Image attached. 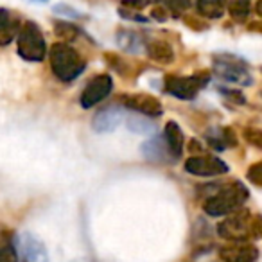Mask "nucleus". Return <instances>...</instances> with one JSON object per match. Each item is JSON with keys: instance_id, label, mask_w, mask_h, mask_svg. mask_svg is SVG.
<instances>
[{"instance_id": "2eb2a0df", "label": "nucleus", "mask_w": 262, "mask_h": 262, "mask_svg": "<svg viewBox=\"0 0 262 262\" xmlns=\"http://www.w3.org/2000/svg\"><path fill=\"white\" fill-rule=\"evenodd\" d=\"M18 29H20L18 18L11 16V13L8 9L0 8V47H6L18 34Z\"/></svg>"}, {"instance_id": "bb28decb", "label": "nucleus", "mask_w": 262, "mask_h": 262, "mask_svg": "<svg viewBox=\"0 0 262 262\" xmlns=\"http://www.w3.org/2000/svg\"><path fill=\"white\" fill-rule=\"evenodd\" d=\"M153 0H124L122 2V8H127L131 11H135V9H142L146 6H149Z\"/></svg>"}, {"instance_id": "f8f14e48", "label": "nucleus", "mask_w": 262, "mask_h": 262, "mask_svg": "<svg viewBox=\"0 0 262 262\" xmlns=\"http://www.w3.org/2000/svg\"><path fill=\"white\" fill-rule=\"evenodd\" d=\"M122 122V112L119 106H108L102 108L95 113L94 120H92V127L97 133H112L113 129L119 127V124Z\"/></svg>"}, {"instance_id": "6e6552de", "label": "nucleus", "mask_w": 262, "mask_h": 262, "mask_svg": "<svg viewBox=\"0 0 262 262\" xmlns=\"http://www.w3.org/2000/svg\"><path fill=\"white\" fill-rule=\"evenodd\" d=\"M113 90V81L108 74H99L95 76L90 83L84 86L83 94H81V106L83 108H92L97 102H101L102 99H106Z\"/></svg>"}, {"instance_id": "aec40b11", "label": "nucleus", "mask_w": 262, "mask_h": 262, "mask_svg": "<svg viewBox=\"0 0 262 262\" xmlns=\"http://www.w3.org/2000/svg\"><path fill=\"white\" fill-rule=\"evenodd\" d=\"M228 4V13L237 20H243L250 15V2L248 0H232Z\"/></svg>"}, {"instance_id": "9d476101", "label": "nucleus", "mask_w": 262, "mask_h": 262, "mask_svg": "<svg viewBox=\"0 0 262 262\" xmlns=\"http://www.w3.org/2000/svg\"><path fill=\"white\" fill-rule=\"evenodd\" d=\"M18 248L27 262H49L47 246L33 232H22L18 235Z\"/></svg>"}, {"instance_id": "a878e982", "label": "nucleus", "mask_w": 262, "mask_h": 262, "mask_svg": "<svg viewBox=\"0 0 262 262\" xmlns=\"http://www.w3.org/2000/svg\"><path fill=\"white\" fill-rule=\"evenodd\" d=\"M54 13L56 15H61V16H70V18H77V16H81L79 11H76V9L70 8V6H67V4L54 6Z\"/></svg>"}, {"instance_id": "4be33fe9", "label": "nucleus", "mask_w": 262, "mask_h": 262, "mask_svg": "<svg viewBox=\"0 0 262 262\" xmlns=\"http://www.w3.org/2000/svg\"><path fill=\"white\" fill-rule=\"evenodd\" d=\"M0 262H18V255L13 244H0Z\"/></svg>"}, {"instance_id": "cd10ccee", "label": "nucleus", "mask_w": 262, "mask_h": 262, "mask_svg": "<svg viewBox=\"0 0 262 262\" xmlns=\"http://www.w3.org/2000/svg\"><path fill=\"white\" fill-rule=\"evenodd\" d=\"M151 16H153L155 20H158V22H165V20L169 18V13L165 8H162V6H157V8L151 9Z\"/></svg>"}, {"instance_id": "4468645a", "label": "nucleus", "mask_w": 262, "mask_h": 262, "mask_svg": "<svg viewBox=\"0 0 262 262\" xmlns=\"http://www.w3.org/2000/svg\"><path fill=\"white\" fill-rule=\"evenodd\" d=\"M164 140L167 144L169 151L174 158L182 157L183 146H185V137H183V131L174 120H169L164 127Z\"/></svg>"}, {"instance_id": "39448f33", "label": "nucleus", "mask_w": 262, "mask_h": 262, "mask_svg": "<svg viewBox=\"0 0 262 262\" xmlns=\"http://www.w3.org/2000/svg\"><path fill=\"white\" fill-rule=\"evenodd\" d=\"M214 72L226 83L237 84V86H246L251 83L250 67L246 61L232 54H219L214 59Z\"/></svg>"}, {"instance_id": "c85d7f7f", "label": "nucleus", "mask_w": 262, "mask_h": 262, "mask_svg": "<svg viewBox=\"0 0 262 262\" xmlns=\"http://www.w3.org/2000/svg\"><path fill=\"white\" fill-rule=\"evenodd\" d=\"M221 94L225 95V97L235 99L237 104H244V102H246V99H244V95L241 94V92H237V90H221Z\"/></svg>"}, {"instance_id": "c756f323", "label": "nucleus", "mask_w": 262, "mask_h": 262, "mask_svg": "<svg viewBox=\"0 0 262 262\" xmlns=\"http://www.w3.org/2000/svg\"><path fill=\"white\" fill-rule=\"evenodd\" d=\"M171 2L174 8H180V9L189 8V4H190V0H171Z\"/></svg>"}, {"instance_id": "dca6fc26", "label": "nucleus", "mask_w": 262, "mask_h": 262, "mask_svg": "<svg viewBox=\"0 0 262 262\" xmlns=\"http://www.w3.org/2000/svg\"><path fill=\"white\" fill-rule=\"evenodd\" d=\"M147 56H149L153 61L162 63V65H169L174 59V51L172 47L164 40H155L147 45Z\"/></svg>"}, {"instance_id": "f03ea898", "label": "nucleus", "mask_w": 262, "mask_h": 262, "mask_svg": "<svg viewBox=\"0 0 262 262\" xmlns=\"http://www.w3.org/2000/svg\"><path fill=\"white\" fill-rule=\"evenodd\" d=\"M248 198H250V194H248L246 187L241 182H233L230 185H225L212 198H208L203 203V210L208 215L223 217V215H228L232 212L239 210L248 201Z\"/></svg>"}, {"instance_id": "f257e3e1", "label": "nucleus", "mask_w": 262, "mask_h": 262, "mask_svg": "<svg viewBox=\"0 0 262 262\" xmlns=\"http://www.w3.org/2000/svg\"><path fill=\"white\" fill-rule=\"evenodd\" d=\"M49 61L54 76L61 81L77 79L86 67V61L79 54V51L65 41H58L49 49Z\"/></svg>"}, {"instance_id": "7ed1b4c3", "label": "nucleus", "mask_w": 262, "mask_h": 262, "mask_svg": "<svg viewBox=\"0 0 262 262\" xmlns=\"http://www.w3.org/2000/svg\"><path fill=\"white\" fill-rule=\"evenodd\" d=\"M217 233L228 243H248L250 237H258V221L250 217V212H232L217 225Z\"/></svg>"}, {"instance_id": "ddd939ff", "label": "nucleus", "mask_w": 262, "mask_h": 262, "mask_svg": "<svg viewBox=\"0 0 262 262\" xmlns=\"http://www.w3.org/2000/svg\"><path fill=\"white\" fill-rule=\"evenodd\" d=\"M142 155L151 162H171L172 155L162 137H153L142 144Z\"/></svg>"}, {"instance_id": "9b49d317", "label": "nucleus", "mask_w": 262, "mask_h": 262, "mask_svg": "<svg viewBox=\"0 0 262 262\" xmlns=\"http://www.w3.org/2000/svg\"><path fill=\"white\" fill-rule=\"evenodd\" d=\"M219 255L225 262H255L258 258V250L248 243H232L223 246Z\"/></svg>"}, {"instance_id": "5701e85b", "label": "nucleus", "mask_w": 262, "mask_h": 262, "mask_svg": "<svg viewBox=\"0 0 262 262\" xmlns=\"http://www.w3.org/2000/svg\"><path fill=\"white\" fill-rule=\"evenodd\" d=\"M248 180H250L255 187L262 185V162H257V164H253L248 169Z\"/></svg>"}, {"instance_id": "412c9836", "label": "nucleus", "mask_w": 262, "mask_h": 262, "mask_svg": "<svg viewBox=\"0 0 262 262\" xmlns=\"http://www.w3.org/2000/svg\"><path fill=\"white\" fill-rule=\"evenodd\" d=\"M54 31H56V34L61 38V41H65V43L72 41L74 38L77 36V27L72 26V24H69V22H56Z\"/></svg>"}, {"instance_id": "423d86ee", "label": "nucleus", "mask_w": 262, "mask_h": 262, "mask_svg": "<svg viewBox=\"0 0 262 262\" xmlns=\"http://www.w3.org/2000/svg\"><path fill=\"white\" fill-rule=\"evenodd\" d=\"M210 81V74L208 72H196L189 77L182 76H165V90L171 95L178 99H194L201 88L207 86Z\"/></svg>"}, {"instance_id": "1a4fd4ad", "label": "nucleus", "mask_w": 262, "mask_h": 262, "mask_svg": "<svg viewBox=\"0 0 262 262\" xmlns=\"http://www.w3.org/2000/svg\"><path fill=\"white\" fill-rule=\"evenodd\" d=\"M122 104L129 110L142 113L144 117H160L164 113V106L155 95L149 94H126L122 95Z\"/></svg>"}, {"instance_id": "393cba45", "label": "nucleus", "mask_w": 262, "mask_h": 262, "mask_svg": "<svg viewBox=\"0 0 262 262\" xmlns=\"http://www.w3.org/2000/svg\"><path fill=\"white\" fill-rule=\"evenodd\" d=\"M244 139L250 144H253L255 147H262V139H260V131L258 129H253V127L244 129Z\"/></svg>"}, {"instance_id": "6ab92c4d", "label": "nucleus", "mask_w": 262, "mask_h": 262, "mask_svg": "<svg viewBox=\"0 0 262 262\" xmlns=\"http://www.w3.org/2000/svg\"><path fill=\"white\" fill-rule=\"evenodd\" d=\"M126 126L131 133H137V135L151 137V135H155V131H157V126H155L153 120H149L147 117H139V115L127 117Z\"/></svg>"}, {"instance_id": "20e7f679", "label": "nucleus", "mask_w": 262, "mask_h": 262, "mask_svg": "<svg viewBox=\"0 0 262 262\" xmlns=\"http://www.w3.org/2000/svg\"><path fill=\"white\" fill-rule=\"evenodd\" d=\"M16 52L22 59L31 63H40L47 56V43L41 29L34 22H24L16 34Z\"/></svg>"}, {"instance_id": "0eeeda50", "label": "nucleus", "mask_w": 262, "mask_h": 262, "mask_svg": "<svg viewBox=\"0 0 262 262\" xmlns=\"http://www.w3.org/2000/svg\"><path fill=\"white\" fill-rule=\"evenodd\" d=\"M185 171L194 176H201V178H212V176H219L228 172V165L215 157L194 155V157H190L185 162Z\"/></svg>"}, {"instance_id": "7c9ffc66", "label": "nucleus", "mask_w": 262, "mask_h": 262, "mask_svg": "<svg viewBox=\"0 0 262 262\" xmlns=\"http://www.w3.org/2000/svg\"><path fill=\"white\" fill-rule=\"evenodd\" d=\"M31 2H38V4H41V2H47V0H31Z\"/></svg>"}, {"instance_id": "f3484780", "label": "nucleus", "mask_w": 262, "mask_h": 262, "mask_svg": "<svg viewBox=\"0 0 262 262\" xmlns=\"http://www.w3.org/2000/svg\"><path fill=\"white\" fill-rule=\"evenodd\" d=\"M117 43L120 45L122 51L129 52V54H139V52L144 51L142 38H140L137 33L127 31V29H120L119 33H117Z\"/></svg>"}, {"instance_id": "a211bd4d", "label": "nucleus", "mask_w": 262, "mask_h": 262, "mask_svg": "<svg viewBox=\"0 0 262 262\" xmlns=\"http://www.w3.org/2000/svg\"><path fill=\"white\" fill-rule=\"evenodd\" d=\"M228 0H196L198 13L205 18H221Z\"/></svg>"}, {"instance_id": "b1692460", "label": "nucleus", "mask_w": 262, "mask_h": 262, "mask_svg": "<svg viewBox=\"0 0 262 262\" xmlns=\"http://www.w3.org/2000/svg\"><path fill=\"white\" fill-rule=\"evenodd\" d=\"M219 140H221L225 147H235L237 146V137L230 127H225V129L219 131Z\"/></svg>"}]
</instances>
